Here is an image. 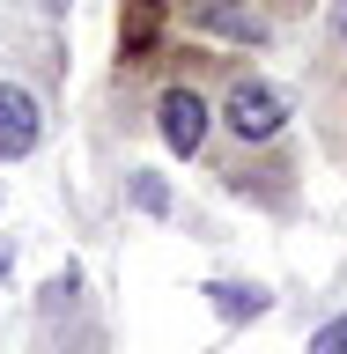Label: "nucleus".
<instances>
[{
  "label": "nucleus",
  "mask_w": 347,
  "mask_h": 354,
  "mask_svg": "<svg viewBox=\"0 0 347 354\" xmlns=\"http://www.w3.org/2000/svg\"><path fill=\"white\" fill-rule=\"evenodd\" d=\"M222 118H229V133H237V140H274V133L288 126V104H281V88H274V82L244 74V82L229 88Z\"/></svg>",
  "instance_id": "1"
},
{
  "label": "nucleus",
  "mask_w": 347,
  "mask_h": 354,
  "mask_svg": "<svg viewBox=\"0 0 347 354\" xmlns=\"http://www.w3.org/2000/svg\"><path fill=\"white\" fill-rule=\"evenodd\" d=\"M37 133H44L37 96L22 82H0V162H22V155L37 148Z\"/></svg>",
  "instance_id": "2"
},
{
  "label": "nucleus",
  "mask_w": 347,
  "mask_h": 354,
  "mask_svg": "<svg viewBox=\"0 0 347 354\" xmlns=\"http://www.w3.org/2000/svg\"><path fill=\"white\" fill-rule=\"evenodd\" d=\"M155 126H163V148L170 155H199V140H207V104H199L193 88H163Z\"/></svg>",
  "instance_id": "3"
},
{
  "label": "nucleus",
  "mask_w": 347,
  "mask_h": 354,
  "mask_svg": "<svg viewBox=\"0 0 347 354\" xmlns=\"http://www.w3.org/2000/svg\"><path fill=\"white\" fill-rule=\"evenodd\" d=\"M193 22L199 30H222V37H237V44H266V22L251 8H237V0H199Z\"/></svg>",
  "instance_id": "4"
},
{
  "label": "nucleus",
  "mask_w": 347,
  "mask_h": 354,
  "mask_svg": "<svg viewBox=\"0 0 347 354\" xmlns=\"http://www.w3.org/2000/svg\"><path fill=\"white\" fill-rule=\"evenodd\" d=\"M155 30H163V0H126V66L148 59Z\"/></svg>",
  "instance_id": "5"
},
{
  "label": "nucleus",
  "mask_w": 347,
  "mask_h": 354,
  "mask_svg": "<svg viewBox=\"0 0 347 354\" xmlns=\"http://www.w3.org/2000/svg\"><path fill=\"white\" fill-rule=\"evenodd\" d=\"M207 295H215V310L229 317V325H237V317H259V310H266V295H259V288H229V281H215Z\"/></svg>",
  "instance_id": "6"
},
{
  "label": "nucleus",
  "mask_w": 347,
  "mask_h": 354,
  "mask_svg": "<svg viewBox=\"0 0 347 354\" xmlns=\"http://www.w3.org/2000/svg\"><path fill=\"white\" fill-rule=\"evenodd\" d=\"M133 207H141V214H170V192H163L155 177H133Z\"/></svg>",
  "instance_id": "7"
},
{
  "label": "nucleus",
  "mask_w": 347,
  "mask_h": 354,
  "mask_svg": "<svg viewBox=\"0 0 347 354\" xmlns=\"http://www.w3.org/2000/svg\"><path fill=\"white\" fill-rule=\"evenodd\" d=\"M310 354H347V317H332V325L310 339Z\"/></svg>",
  "instance_id": "8"
},
{
  "label": "nucleus",
  "mask_w": 347,
  "mask_h": 354,
  "mask_svg": "<svg viewBox=\"0 0 347 354\" xmlns=\"http://www.w3.org/2000/svg\"><path fill=\"white\" fill-rule=\"evenodd\" d=\"M340 37H347V8H340Z\"/></svg>",
  "instance_id": "9"
}]
</instances>
